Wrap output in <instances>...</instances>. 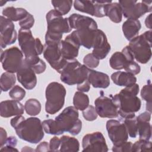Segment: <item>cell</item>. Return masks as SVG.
Instances as JSON below:
<instances>
[{
  "label": "cell",
  "mask_w": 152,
  "mask_h": 152,
  "mask_svg": "<svg viewBox=\"0 0 152 152\" xmlns=\"http://www.w3.org/2000/svg\"><path fill=\"white\" fill-rule=\"evenodd\" d=\"M139 85L134 84L122 89L121 91L112 96V100L116 106L118 115L125 119L135 116V113L140 110L141 101L137 96L139 93Z\"/></svg>",
  "instance_id": "1"
},
{
  "label": "cell",
  "mask_w": 152,
  "mask_h": 152,
  "mask_svg": "<svg viewBox=\"0 0 152 152\" xmlns=\"http://www.w3.org/2000/svg\"><path fill=\"white\" fill-rule=\"evenodd\" d=\"M18 44L22 52L24 55L25 61L30 66H33L40 62L39 57L43 52L44 46L40 40L34 38L30 30L20 28L18 35Z\"/></svg>",
  "instance_id": "2"
},
{
  "label": "cell",
  "mask_w": 152,
  "mask_h": 152,
  "mask_svg": "<svg viewBox=\"0 0 152 152\" xmlns=\"http://www.w3.org/2000/svg\"><path fill=\"white\" fill-rule=\"evenodd\" d=\"M14 128L20 139L31 144L39 142L44 137L42 122L36 117L24 118Z\"/></svg>",
  "instance_id": "3"
},
{
  "label": "cell",
  "mask_w": 152,
  "mask_h": 152,
  "mask_svg": "<svg viewBox=\"0 0 152 152\" xmlns=\"http://www.w3.org/2000/svg\"><path fill=\"white\" fill-rule=\"evenodd\" d=\"M89 69L75 58L68 60L60 71L61 80L69 86L78 84L87 80Z\"/></svg>",
  "instance_id": "4"
},
{
  "label": "cell",
  "mask_w": 152,
  "mask_h": 152,
  "mask_svg": "<svg viewBox=\"0 0 152 152\" xmlns=\"http://www.w3.org/2000/svg\"><path fill=\"white\" fill-rule=\"evenodd\" d=\"M128 46L137 62L143 64L147 63L151 57V30L147 31L129 41Z\"/></svg>",
  "instance_id": "5"
},
{
  "label": "cell",
  "mask_w": 152,
  "mask_h": 152,
  "mask_svg": "<svg viewBox=\"0 0 152 152\" xmlns=\"http://www.w3.org/2000/svg\"><path fill=\"white\" fill-rule=\"evenodd\" d=\"M45 96V110L48 113L53 115L59 112L64 105L66 89L61 84L52 82L46 88Z\"/></svg>",
  "instance_id": "6"
},
{
  "label": "cell",
  "mask_w": 152,
  "mask_h": 152,
  "mask_svg": "<svg viewBox=\"0 0 152 152\" xmlns=\"http://www.w3.org/2000/svg\"><path fill=\"white\" fill-rule=\"evenodd\" d=\"M78 111L74 106H68L55 118L61 130L72 135H78L82 128V122L78 119Z\"/></svg>",
  "instance_id": "7"
},
{
  "label": "cell",
  "mask_w": 152,
  "mask_h": 152,
  "mask_svg": "<svg viewBox=\"0 0 152 152\" xmlns=\"http://www.w3.org/2000/svg\"><path fill=\"white\" fill-rule=\"evenodd\" d=\"M122 10V15L128 18L138 20L145 13L151 12V1H142L141 2L134 0H123L118 2Z\"/></svg>",
  "instance_id": "8"
},
{
  "label": "cell",
  "mask_w": 152,
  "mask_h": 152,
  "mask_svg": "<svg viewBox=\"0 0 152 152\" xmlns=\"http://www.w3.org/2000/svg\"><path fill=\"white\" fill-rule=\"evenodd\" d=\"M24 58L21 50L14 46L1 53V61L3 69L8 72H17L21 66Z\"/></svg>",
  "instance_id": "9"
},
{
  "label": "cell",
  "mask_w": 152,
  "mask_h": 152,
  "mask_svg": "<svg viewBox=\"0 0 152 152\" xmlns=\"http://www.w3.org/2000/svg\"><path fill=\"white\" fill-rule=\"evenodd\" d=\"M48 32L55 34L69 33L71 27L68 18H64L55 10L49 11L46 15Z\"/></svg>",
  "instance_id": "10"
},
{
  "label": "cell",
  "mask_w": 152,
  "mask_h": 152,
  "mask_svg": "<svg viewBox=\"0 0 152 152\" xmlns=\"http://www.w3.org/2000/svg\"><path fill=\"white\" fill-rule=\"evenodd\" d=\"M43 56L50 66L58 73L66 65L68 60L65 59L59 49L58 43H45L44 45Z\"/></svg>",
  "instance_id": "11"
},
{
  "label": "cell",
  "mask_w": 152,
  "mask_h": 152,
  "mask_svg": "<svg viewBox=\"0 0 152 152\" xmlns=\"http://www.w3.org/2000/svg\"><path fill=\"white\" fill-rule=\"evenodd\" d=\"M106 130L108 136L114 145H119L128 139V134L124 123L115 119L107 121Z\"/></svg>",
  "instance_id": "12"
},
{
  "label": "cell",
  "mask_w": 152,
  "mask_h": 152,
  "mask_svg": "<svg viewBox=\"0 0 152 152\" xmlns=\"http://www.w3.org/2000/svg\"><path fill=\"white\" fill-rule=\"evenodd\" d=\"M82 147L83 151L106 152L108 151L103 135L98 131L84 135L82 140Z\"/></svg>",
  "instance_id": "13"
},
{
  "label": "cell",
  "mask_w": 152,
  "mask_h": 152,
  "mask_svg": "<svg viewBox=\"0 0 152 152\" xmlns=\"http://www.w3.org/2000/svg\"><path fill=\"white\" fill-rule=\"evenodd\" d=\"M17 32L14 24L7 18L1 16L0 18V45L1 48H5L13 44L17 40Z\"/></svg>",
  "instance_id": "14"
},
{
  "label": "cell",
  "mask_w": 152,
  "mask_h": 152,
  "mask_svg": "<svg viewBox=\"0 0 152 152\" xmlns=\"http://www.w3.org/2000/svg\"><path fill=\"white\" fill-rule=\"evenodd\" d=\"M97 115L101 118L113 119L118 116V111L112 99L103 95L97 97L94 101Z\"/></svg>",
  "instance_id": "15"
},
{
  "label": "cell",
  "mask_w": 152,
  "mask_h": 152,
  "mask_svg": "<svg viewBox=\"0 0 152 152\" xmlns=\"http://www.w3.org/2000/svg\"><path fill=\"white\" fill-rule=\"evenodd\" d=\"M16 73L18 81L26 89L32 90L35 87L37 84L36 74L24 59Z\"/></svg>",
  "instance_id": "16"
},
{
  "label": "cell",
  "mask_w": 152,
  "mask_h": 152,
  "mask_svg": "<svg viewBox=\"0 0 152 152\" xmlns=\"http://www.w3.org/2000/svg\"><path fill=\"white\" fill-rule=\"evenodd\" d=\"M59 47L63 57L66 60H70L77 57L80 46L69 34L64 40L60 41Z\"/></svg>",
  "instance_id": "17"
},
{
  "label": "cell",
  "mask_w": 152,
  "mask_h": 152,
  "mask_svg": "<svg viewBox=\"0 0 152 152\" xmlns=\"http://www.w3.org/2000/svg\"><path fill=\"white\" fill-rule=\"evenodd\" d=\"M68 20L72 29L90 28L96 30L98 28L96 21L90 17L74 13L68 17Z\"/></svg>",
  "instance_id": "18"
},
{
  "label": "cell",
  "mask_w": 152,
  "mask_h": 152,
  "mask_svg": "<svg viewBox=\"0 0 152 152\" xmlns=\"http://www.w3.org/2000/svg\"><path fill=\"white\" fill-rule=\"evenodd\" d=\"M24 110L23 105L17 100H5L0 103V115L3 118L21 115Z\"/></svg>",
  "instance_id": "19"
},
{
  "label": "cell",
  "mask_w": 152,
  "mask_h": 152,
  "mask_svg": "<svg viewBox=\"0 0 152 152\" xmlns=\"http://www.w3.org/2000/svg\"><path fill=\"white\" fill-rule=\"evenodd\" d=\"M151 113L146 111L137 116L138 134L140 140H150L151 136V127L150 124Z\"/></svg>",
  "instance_id": "20"
},
{
  "label": "cell",
  "mask_w": 152,
  "mask_h": 152,
  "mask_svg": "<svg viewBox=\"0 0 152 152\" xmlns=\"http://www.w3.org/2000/svg\"><path fill=\"white\" fill-rule=\"evenodd\" d=\"M88 80L94 88H106L110 85V79L107 74L89 69Z\"/></svg>",
  "instance_id": "21"
},
{
  "label": "cell",
  "mask_w": 152,
  "mask_h": 152,
  "mask_svg": "<svg viewBox=\"0 0 152 152\" xmlns=\"http://www.w3.org/2000/svg\"><path fill=\"white\" fill-rule=\"evenodd\" d=\"M141 28V24L139 20H126L122 26L123 33L125 38L131 41L138 36L139 31Z\"/></svg>",
  "instance_id": "22"
},
{
  "label": "cell",
  "mask_w": 152,
  "mask_h": 152,
  "mask_svg": "<svg viewBox=\"0 0 152 152\" xmlns=\"http://www.w3.org/2000/svg\"><path fill=\"white\" fill-rule=\"evenodd\" d=\"M114 84L119 86L129 87L135 84L137 78L132 74L124 71H117L111 75Z\"/></svg>",
  "instance_id": "23"
},
{
  "label": "cell",
  "mask_w": 152,
  "mask_h": 152,
  "mask_svg": "<svg viewBox=\"0 0 152 152\" xmlns=\"http://www.w3.org/2000/svg\"><path fill=\"white\" fill-rule=\"evenodd\" d=\"M28 12L23 8H15L8 7L4 8L2 12V15L12 21H18L24 18Z\"/></svg>",
  "instance_id": "24"
},
{
  "label": "cell",
  "mask_w": 152,
  "mask_h": 152,
  "mask_svg": "<svg viewBox=\"0 0 152 152\" xmlns=\"http://www.w3.org/2000/svg\"><path fill=\"white\" fill-rule=\"evenodd\" d=\"M74 7L78 11L87 13L92 16L96 15L97 8L96 1L76 0L74 2Z\"/></svg>",
  "instance_id": "25"
},
{
  "label": "cell",
  "mask_w": 152,
  "mask_h": 152,
  "mask_svg": "<svg viewBox=\"0 0 152 152\" xmlns=\"http://www.w3.org/2000/svg\"><path fill=\"white\" fill-rule=\"evenodd\" d=\"M61 145L59 151L77 152L80 150L78 140L74 137L68 135H63L60 138Z\"/></svg>",
  "instance_id": "26"
},
{
  "label": "cell",
  "mask_w": 152,
  "mask_h": 152,
  "mask_svg": "<svg viewBox=\"0 0 152 152\" xmlns=\"http://www.w3.org/2000/svg\"><path fill=\"white\" fill-rule=\"evenodd\" d=\"M106 16L115 23H119L122 19V12L120 5L118 2H110L107 4Z\"/></svg>",
  "instance_id": "27"
},
{
  "label": "cell",
  "mask_w": 152,
  "mask_h": 152,
  "mask_svg": "<svg viewBox=\"0 0 152 152\" xmlns=\"http://www.w3.org/2000/svg\"><path fill=\"white\" fill-rule=\"evenodd\" d=\"M129 62L122 52H116L110 57L109 64L112 68L116 70L124 69Z\"/></svg>",
  "instance_id": "28"
},
{
  "label": "cell",
  "mask_w": 152,
  "mask_h": 152,
  "mask_svg": "<svg viewBox=\"0 0 152 152\" xmlns=\"http://www.w3.org/2000/svg\"><path fill=\"white\" fill-rule=\"evenodd\" d=\"M16 83V77L14 73L4 72L0 79V86L2 91H7L11 89Z\"/></svg>",
  "instance_id": "29"
},
{
  "label": "cell",
  "mask_w": 152,
  "mask_h": 152,
  "mask_svg": "<svg viewBox=\"0 0 152 152\" xmlns=\"http://www.w3.org/2000/svg\"><path fill=\"white\" fill-rule=\"evenodd\" d=\"M73 104L77 110L83 111L89 105V97L83 92L77 91L73 97Z\"/></svg>",
  "instance_id": "30"
},
{
  "label": "cell",
  "mask_w": 152,
  "mask_h": 152,
  "mask_svg": "<svg viewBox=\"0 0 152 152\" xmlns=\"http://www.w3.org/2000/svg\"><path fill=\"white\" fill-rule=\"evenodd\" d=\"M42 125L45 132L48 134L59 135L64 134L55 120H45L42 122Z\"/></svg>",
  "instance_id": "31"
},
{
  "label": "cell",
  "mask_w": 152,
  "mask_h": 152,
  "mask_svg": "<svg viewBox=\"0 0 152 152\" xmlns=\"http://www.w3.org/2000/svg\"><path fill=\"white\" fill-rule=\"evenodd\" d=\"M42 106L40 102L36 99H30L24 104V109L26 113L30 116H36L41 111Z\"/></svg>",
  "instance_id": "32"
},
{
  "label": "cell",
  "mask_w": 152,
  "mask_h": 152,
  "mask_svg": "<svg viewBox=\"0 0 152 152\" xmlns=\"http://www.w3.org/2000/svg\"><path fill=\"white\" fill-rule=\"evenodd\" d=\"M72 0H62V1H52L55 10L61 15H64L68 14L71 9L72 5Z\"/></svg>",
  "instance_id": "33"
},
{
  "label": "cell",
  "mask_w": 152,
  "mask_h": 152,
  "mask_svg": "<svg viewBox=\"0 0 152 152\" xmlns=\"http://www.w3.org/2000/svg\"><path fill=\"white\" fill-rule=\"evenodd\" d=\"M124 124L126 126L128 135L131 138H135L138 134V122L137 116L125 118Z\"/></svg>",
  "instance_id": "34"
},
{
  "label": "cell",
  "mask_w": 152,
  "mask_h": 152,
  "mask_svg": "<svg viewBox=\"0 0 152 152\" xmlns=\"http://www.w3.org/2000/svg\"><path fill=\"white\" fill-rule=\"evenodd\" d=\"M152 143L149 140H139L134 144H132V151L140 152V151H151Z\"/></svg>",
  "instance_id": "35"
},
{
  "label": "cell",
  "mask_w": 152,
  "mask_h": 152,
  "mask_svg": "<svg viewBox=\"0 0 152 152\" xmlns=\"http://www.w3.org/2000/svg\"><path fill=\"white\" fill-rule=\"evenodd\" d=\"M26 95V91L20 86L16 85L14 86L9 92L10 97L13 100L20 101Z\"/></svg>",
  "instance_id": "36"
},
{
  "label": "cell",
  "mask_w": 152,
  "mask_h": 152,
  "mask_svg": "<svg viewBox=\"0 0 152 152\" xmlns=\"http://www.w3.org/2000/svg\"><path fill=\"white\" fill-rule=\"evenodd\" d=\"M17 144V140L15 137L11 136L8 137L4 145L1 147V151H18V150L15 148V146Z\"/></svg>",
  "instance_id": "37"
},
{
  "label": "cell",
  "mask_w": 152,
  "mask_h": 152,
  "mask_svg": "<svg viewBox=\"0 0 152 152\" xmlns=\"http://www.w3.org/2000/svg\"><path fill=\"white\" fill-rule=\"evenodd\" d=\"M100 60L95 57L93 53L87 54L83 58L84 65L90 69L96 68L99 65Z\"/></svg>",
  "instance_id": "38"
},
{
  "label": "cell",
  "mask_w": 152,
  "mask_h": 152,
  "mask_svg": "<svg viewBox=\"0 0 152 152\" xmlns=\"http://www.w3.org/2000/svg\"><path fill=\"white\" fill-rule=\"evenodd\" d=\"M83 116L84 118L88 121H93L97 118V113L95 107L92 105H88L83 110Z\"/></svg>",
  "instance_id": "39"
},
{
  "label": "cell",
  "mask_w": 152,
  "mask_h": 152,
  "mask_svg": "<svg viewBox=\"0 0 152 152\" xmlns=\"http://www.w3.org/2000/svg\"><path fill=\"white\" fill-rule=\"evenodd\" d=\"M151 84L148 80L147 84L143 86L141 91V96L143 100L146 101V103H151Z\"/></svg>",
  "instance_id": "40"
},
{
  "label": "cell",
  "mask_w": 152,
  "mask_h": 152,
  "mask_svg": "<svg viewBox=\"0 0 152 152\" xmlns=\"http://www.w3.org/2000/svg\"><path fill=\"white\" fill-rule=\"evenodd\" d=\"M18 24L21 28L30 30L34 24V18L33 15L28 12L24 18L19 21Z\"/></svg>",
  "instance_id": "41"
},
{
  "label": "cell",
  "mask_w": 152,
  "mask_h": 152,
  "mask_svg": "<svg viewBox=\"0 0 152 152\" xmlns=\"http://www.w3.org/2000/svg\"><path fill=\"white\" fill-rule=\"evenodd\" d=\"M132 143L130 141H125L118 145H113L112 150L114 152H129L132 151Z\"/></svg>",
  "instance_id": "42"
},
{
  "label": "cell",
  "mask_w": 152,
  "mask_h": 152,
  "mask_svg": "<svg viewBox=\"0 0 152 152\" xmlns=\"http://www.w3.org/2000/svg\"><path fill=\"white\" fill-rule=\"evenodd\" d=\"M126 72L132 74L133 75H137L141 71V67L138 63L134 61L129 62L124 68Z\"/></svg>",
  "instance_id": "43"
},
{
  "label": "cell",
  "mask_w": 152,
  "mask_h": 152,
  "mask_svg": "<svg viewBox=\"0 0 152 152\" xmlns=\"http://www.w3.org/2000/svg\"><path fill=\"white\" fill-rule=\"evenodd\" d=\"M61 145L60 138L56 136L53 137L50 139L49 142V151H59Z\"/></svg>",
  "instance_id": "44"
},
{
  "label": "cell",
  "mask_w": 152,
  "mask_h": 152,
  "mask_svg": "<svg viewBox=\"0 0 152 152\" xmlns=\"http://www.w3.org/2000/svg\"><path fill=\"white\" fill-rule=\"evenodd\" d=\"M31 67L33 68L36 74H40L43 73L45 71L46 68V64L42 59H41L39 62L34 65L31 66Z\"/></svg>",
  "instance_id": "45"
},
{
  "label": "cell",
  "mask_w": 152,
  "mask_h": 152,
  "mask_svg": "<svg viewBox=\"0 0 152 152\" xmlns=\"http://www.w3.org/2000/svg\"><path fill=\"white\" fill-rule=\"evenodd\" d=\"M90 83H89L88 79L84 81L80 84H77V88L79 91L84 93V92H88L90 89Z\"/></svg>",
  "instance_id": "46"
},
{
  "label": "cell",
  "mask_w": 152,
  "mask_h": 152,
  "mask_svg": "<svg viewBox=\"0 0 152 152\" xmlns=\"http://www.w3.org/2000/svg\"><path fill=\"white\" fill-rule=\"evenodd\" d=\"M35 151L36 152H47L49 151V144L46 141H43L40 142L37 146Z\"/></svg>",
  "instance_id": "47"
},
{
  "label": "cell",
  "mask_w": 152,
  "mask_h": 152,
  "mask_svg": "<svg viewBox=\"0 0 152 152\" xmlns=\"http://www.w3.org/2000/svg\"><path fill=\"white\" fill-rule=\"evenodd\" d=\"M7 138H8L7 137V133L5 129H4L3 128L1 127L0 128V144H1V147H2L4 145Z\"/></svg>",
  "instance_id": "48"
},
{
  "label": "cell",
  "mask_w": 152,
  "mask_h": 152,
  "mask_svg": "<svg viewBox=\"0 0 152 152\" xmlns=\"http://www.w3.org/2000/svg\"><path fill=\"white\" fill-rule=\"evenodd\" d=\"M151 14H150L145 18V26L150 28L151 29Z\"/></svg>",
  "instance_id": "49"
},
{
  "label": "cell",
  "mask_w": 152,
  "mask_h": 152,
  "mask_svg": "<svg viewBox=\"0 0 152 152\" xmlns=\"http://www.w3.org/2000/svg\"><path fill=\"white\" fill-rule=\"evenodd\" d=\"M35 151L33 149L31 148L30 147H27V146H26V147H24L22 149H21V151Z\"/></svg>",
  "instance_id": "50"
}]
</instances>
